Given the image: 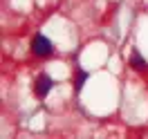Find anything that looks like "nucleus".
<instances>
[{
  "instance_id": "f257e3e1",
  "label": "nucleus",
  "mask_w": 148,
  "mask_h": 139,
  "mask_svg": "<svg viewBox=\"0 0 148 139\" xmlns=\"http://www.w3.org/2000/svg\"><path fill=\"white\" fill-rule=\"evenodd\" d=\"M32 49H34L36 56H49L52 54V43H49L45 36H36L32 40Z\"/></svg>"
},
{
  "instance_id": "f03ea898",
  "label": "nucleus",
  "mask_w": 148,
  "mask_h": 139,
  "mask_svg": "<svg viewBox=\"0 0 148 139\" xmlns=\"http://www.w3.org/2000/svg\"><path fill=\"white\" fill-rule=\"evenodd\" d=\"M49 90H52V81H49V76L40 74L36 79V83H34V92H36V97H45Z\"/></svg>"
},
{
  "instance_id": "7ed1b4c3",
  "label": "nucleus",
  "mask_w": 148,
  "mask_h": 139,
  "mask_svg": "<svg viewBox=\"0 0 148 139\" xmlns=\"http://www.w3.org/2000/svg\"><path fill=\"white\" fill-rule=\"evenodd\" d=\"M85 81H88V72L79 70V72H76V76H74V88H76V90H81Z\"/></svg>"
},
{
  "instance_id": "20e7f679",
  "label": "nucleus",
  "mask_w": 148,
  "mask_h": 139,
  "mask_svg": "<svg viewBox=\"0 0 148 139\" xmlns=\"http://www.w3.org/2000/svg\"><path fill=\"white\" fill-rule=\"evenodd\" d=\"M130 65H132V67H137V70H144V67H146V61L135 52V54L130 56Z\"/></svg>"
}]
</instances>
